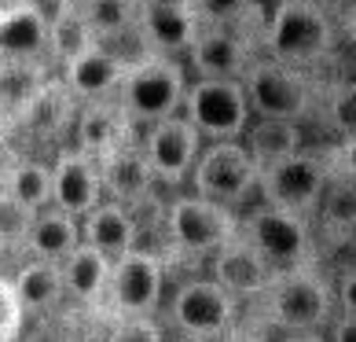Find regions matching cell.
Here are the masks:
<instances>
[{
    "mask_svg": "<svg viewBox=\"0 0 356 342\" xmlns=\"http://www.w3.org/2000/svg\"><path fill=\"white\" fill-rule=\"evenodd\" d=\"M338 19L316 4V0H275L272 15L265 19V52L280 63H290L298 70L316 67L327 59L338 37Z\"/></svg>",
    "mask_w": 356,
    "mask_h": 342,
    "instance_id": "cell-1",
    "label": "cell"
},
{
    "mask_svg": "<svg viewBox=\"0 0 356 342\" xmlns=\"http://www.w3.org/2000/svg\"><path fill=\"white\" fill-rule=\"evenodd\" d=\"M265 298V313L283 332H323L338 317V295L312 265L275 272Z\"/></svg>",
    "mask_w": 356,
    "mask_h": 342,
    "instance_id": "cell-2",
    "label": "cell"
},
{
    "mask_svg": "<svg viewBox=\"0 0 356 342\" xmlns=\"http://www.w3.org/2000/svg\"><path fill=\"white\" fill-rule=\"evenodd\" d=\"M191 88V77L177 56H147L125 70V81L118 88V103L125 114L143 122H162L184 111V96Z\"/></svg>",
    "mask_w": 356,
    "mask_h": 342,
    "instance_id": "cell-3",
    "label": "cell"
},
{
    "mask_svg": "<svg viewBox=\"0 0 356 342\" xmlns=\"http://www.w3.org/2000/svg\"><path fill=\"white\" fill-rule=\"evenodd\" d=\"M180 114L206 140H243L246 125L254 122L243 77H191Z\"/></svg>",
    "mask_w": 356,
    "mask_h": 342,
    "instance_id": "cell-4",
    "label": "cell"
},
{
    "mask_svg": "<svg viewBox=\"0 0 356 342\" xmlns=\"http://www.w3.org/2000/svg\"><path fill=\"white\" fill-rule=\"evenodd\" d=\"M165 232L173 251L184 258H213L224 243L239 232L232 206L209 203L202 195H177L165 206Z\"/></svg>",
    "mask_w": 356,
    "mask_h": 342,
    "instance_id": "cell-5",
    "label": "cell"
},
{
    "mask_svg": "<svg viewBox=\"0 0 356 342\" xmlns=\"http://www.w3.org/2000/svg\"><path fill=\"white\" fill-rule=\"evenodd\" d=\"M261 184V169L243 140H209L191 169V188L209 203L239 206Z\"/></svg>",
    "mask_w": 356,
    "mask_h": 342,
    "instance_id": "cell-6",
    "label": "cell"
},
{
    "mask_svg": "<svg viewBox=\"0 0 356 342\" xmlns=\"http://www.w3.org/2000/svg\"><path fill=\"white\" fill-rule=\"evenodd\" d=\"M250 107L254 118H286V122H301L312 114V81L305 70L290 67L280 59H254L250 70L243 74Z\"/></svg>",
    "mask_w": 356,
    "mask_h": 342,
    "instance_id": "cell-7",
    "label": "cell"
},
{
    "mask_svg": "<svg viewBox=\"0 0 356 342\" xmlns=\"http://www.w3.org/2000/svg\"><path fill=\"white\" fill-rule=\"evenodd\" d=\"M239 228L250 243L261 251V258L268 261L275 272L312 265V232L309 217L290 214L280 206H257L246 221H239Z\"/></svg>",
    "mask_w": 356,
    "mask_h": 342,
    "instance_id": "cell-8",
    "label": "cell"
},
{
    "mask_svg": "<svg viewBox=\"0 0 356 342\" xmlns=\"http://www.w3.org/2000/svg\"><path fill=\"white\" fill-rule=\"evenodd\" d=\"M327 177H331V159H327V155L298 151L283 162L261 169L257 192L268 206H280V210H290V214L309 217V214H316V206H320Z\"/></svg>",
    "mask_w": 356,
    "mask_h": 342,
    "instance_id": "cell-9",
    "label": "cell"
},
{
    "mask_svg": "<svg viewBox=\"0 0 356 342\" xmlns=\"http://www.w3.org/2000/svg\"><path fill=\"white\" fill-rule=\"evenodd\" d=\"M165 291V269L162 261L147 251H129L125 258L114 261L111 283H107V306L114 317L133 320V317H151L162 306Z\"/></svg>",
    "mask_w": 356,
    "mask_h": 342,
    "instance_id": "cell-10",
    "label": "cell"
},
{
    "mask_svg": "<svg viewBox=\"0 0 356 342\" xmlns=\"http://www.w3.org/2000/svg\"><path fill=\"white\" fill-rule=\"evenodd\" d=\"M202 148L206 137L184 114H173L151 125L147 140H143V159H147L158 184H184L191 180V169L199 162Z\"/></svg>",
    "mask_w": 356,
    "mask_h": 342,
    "instance_id": "cell-11",
    "label": "cell"
},
{
    "mask_svg": "<svg viewBox=\"0 0 356 342\" xmlns=\"http://www.w3.org/2000/svg\"><path fill=\"white\" fill-rule=\"evenodd\" d=\"M169 317H173L177 332L188 339H199V342L220 339L235 320V298L224 291L213 276L209 280H191L173 295Z\"/></svg>",
    "mask_w": 356,
    "mask_h": 342,
    "instance_id": "cell-12",
    "label": "cell"
},
{
    "mask_svg": "<svg viewBox=\"0 0 356 342\" xmlns=\"http://www.w3.org/2000/svg\"><path fill=\"white\" fill-rule=\"evenodd\" d=\"M199 30L191 0H140V33L154 56H188Z\"/></svg>",
    "mask_w": 356,
    "mask_h": 342,
    "instance_id": "cell-13",
    "label": "cell"
},
{
    "mask_svg": "<svg viewBox=\"0 0 356 342\" xmlns=\"http://www.w3.org/2000/svg\"><path fill=\"white\" fill-rule=\"evenodd\" d=\"M107 195H103V173L99 162L85 155L81 148H67L51 162V206L67 210L74 217L92 214Z\"/></svg>",
    "mask_w": 356,
    "mask_h": 342,
    "instance_id": "cell-14",
    "label": "cell"
},
{
    "mask_svg": "<svg viewBox=\"0 0 356 342\" xmlns=\"http://www.w3.org/2000/svg\"><path fill=\"white\" fill-rule=\"evenodd\" d=\"M51 52V15L33 4H4L0 8V59L4 63H41Z\"/></svg>",
    "mask_w": 356,
    "mask_h": 342,
    "instance_id": "cell-15",
    "label": "cell"
},
{
    "mask_svg": "<svg viewBox=\"0 0 356 342\" xmlns=\"http://www.w3.org/2000/svg\"><path fill=\"white\" fill-rule=\"evenodd\" d=\"M250 63H254V52L239 26H202L195 45L188 48L191 77H243Z\"/></svg>",
    "mask_w": 356,
    "mask_h": 342,
    "instance_id": "cell-16",
    "label": "cell"
},
{
    "mask_svg": "<svg viewBox=\"0 0 356 342\" xmlns=\"http://www.w3.org/2000/svg\"><path fill=\"white\" fill-rule=\"evenodd\" d=\"M275 269L268 265L261 251L243 235V228L232 235L228 243L213 254V280L228 291L235 302H246V298H261L268 291Z\"/></svg>",
    "mask_w": 356,
    "mask_h": 342,
    "instance_id": "cell-17",
    "label": "cell"
},
{
    "mask_svg": "<svg viewBox=\"0 0 356 342\" xmlns=\"http://www.w3.org/2000/svg\"><path fill=\"white\" fill-rule=\"evenodd\" d=\"M129 63L122 56H114L107 45H92L81 56H74L67 67H63V85L70 88L74 100L81 103H96V100H114L118 88L125 81Z\"/></svg>",
    "mask_w": 356,
    "mask_h": 342,
    "instance_id": "cell-18",
    "label": "cell"
},
{
    "mask_svg": "<svg viewBox=\"0 0 356 342\" xmlns=\"http://www.w3.org/2000/svg\"><path fill=\"white\" fill-rule=\"evenodd\" d=\"M122 143H129V114L118 100H96L85 103L74 118V148H81L92 159H107L111 151H118Z\"/></svg>",
    "mask_w": 356,
    "mask_h": 342,
    "instance_id": "cell-19",
    "label": "cell"
},
{
    "mask_svg": "<svg viewBox=\"0 0 356 342\" xmlns=\"http://www.w3.org/2000/svg\"><path fill=\"white\" fill-rule=\"evenodd\" d=\"M99 173H103V195L122 206L147 203L158 184L147 159H143V148H133V143H122L107 159H99Z\"/></svg>",
    "mask_w": 356,
    "mask_h": 342,
    "instance_id": "cell-20",
    "label": "cell"
},
{
    "mask_svg": "<svg viewBox=\"0 0 356 342\" xmlns=\"http://www.w3.org/2000/svg\"><path fill=\"white\" fill-rule=\"evenodd\" d=\"M81 240L88 247H96L99 254H107L111 261L125 258L129 251H136V217H133V206L103 199L96 210H92V214L81 217Z\"/></svg>",
    "mask_w": 356,
    "mask_h": 342,
    "instance_id": "cell-21",
    "label": "cell"
},
{
    "mask_svg": "<svg viewBox=\"0 0 356 342\" xmlns=\"http://www.w3.org/2000/svg\"><path fill=\"white\" fill-rule=\"evenodd\" d=\"M81 217L67 214L59 206H44L41 214L33 217L30 232H26V254L41 258V261H67L77 247H81Z\"/></svg>",
    "mask_w": 356,
    "mask_h": 342,
    "instance_id": "cell-22",
    "label": "cell"
},
{
    "mask_svg": "<svg viewBox=\"0 0 356 342\" xmlns=\"http://www.w3.org/2000/svg\"><path fill=\"white\" fill-rule=\"evenodd\" d=\"M243 143L257 169H268L290 155L305 151L301 148V122H286V118H254L243 133Z\"/></svg>",
    "mask_w": 356,
    "mask_h": 342,
    "instance_id": "cell-23",
    "label": "cell"
},
{
    "mask_svg": "<svg viewBox=\"0 0 356 342\" xmlns=\"http://www.w3.org/2000/svg\"><path fill=\"white\" fill-rule=\"evenodd\" d=\"M111 269H114V261L107 254H99L96 247L81 243L67 261H63V283H67V295L74 302H81V306H96L99 298H107Z\"/></svg>",
    "mask_w": 356,
    "mask_h": 342,
    "instance_id": "cell-24",
    "label": "cell"
},
{
    "mask_svg": "<svg viewBox=\"0 0 356 342\" xmlns=\"http://www.w3.org/2000/svg\"><path fill=\"white\" fill-rule=\"evenodd\" d=\"M15 295L22 302L26 313H48L56 309L63 295H67V283H63V265L59 261H41L30 258L26 265L15 272Z\"/></svg>",
    "mask_w": 356,
    "mask_h": 342,
    "instance_id": "cell-25",
    "label": "cell"
},
{
    "mask_svg": "<svg viewBox=\"0 0 356 342\" xmlns=\"http://www.w3.org/2000/svg\"><path fill=\"white\" fill-rule=\"evenodd\" d=\"M316 214H320V225L327 228V235H334V240L356 235V180L349 173H341L334 162H331V177H327Z\"/></svg>",
    "mask_w": 356,
    "mask_h": 342,
    "instance_id": "cell-26",
    "label": "cell"
},
{
    "mask_svg": "<svg viewBox=\"0 0 356 342\" xmlns=\"http://www.w3.org/2000/svg\"><path fill=\"white\" fill-rule=\"evenodd\" d=\"M70 100L74 96H70V88L63 85V81H44V88L37 92V96L26 103L15 118H19V125L30 129V133L51 137V133H59V129H63V122H67Z\"/></svg>",
    "mask_w": 356,
    "mask_h": 342,
    "instance_id": "cell-27",
    "label": "cell"
},
{
    "mask_svg": "<svg viewBox=\"0 0 356 342\" xmlns=\"http://www.w3.org/2000/svg\"><path fill=\"white\" fill-rule=\"evenodd\" d=\"M4 192L15 203H22L26 210L41 214L44 206H51V166L48 162H37V159L11 162L8 180H4Z\"/></svg>",
    "mask_w": 356,
    "mask_h": 342,
    "instance_id": "cell-28",
    "label": "cell"
},
{
    "mask_svg": "<svg viewBox=\"0 0 356 342\" xmlns=\"http://www.w3.org/2000/svg\"><path fill=\"white\" fill-rule=\"evenodd\" d=\"M92 45H96V33H92L81 4H63L56 15H51V56L67 67L74 56H81Z\"/></svg>",
    "mask_w": 356,
    "mask_h": 342,
    "instance_id": "cell-29",
    "label": "cell"
},
{
    "mask_svg": "<svg viewBox=\"0 0 356 342\" xmlns=\"http://www.w3.org/2000/svg\"><path fill=\"white\" fill-rule=\"evenodd\" d=\"M44 81L48 77L41 74V63H4L0 59V107L19 114L44 88Z\"/></svg>",
    "mask_w": 356,
    "mask_h": 342,
    "instance_id": "cell-30",
    "label": "cell"
},
{
    "mask_svg": "<svg viewBox=\"0 0 356 342\" xmlns=\"http://www.w3.org/2000/svg\"><path fill=\"white\" fill-rule=\"evenodd\" d=\"M81 11L92 33H96V41L125 33L140 22V0H81Z\"/></svg>",
    "mask_w": 356,
    "mask_h": 342,
    "instance_id": "cell-31",
    "label": "cell"
},
{
    "mask_svg": "<svg viewBox=\"0 0 356 342\" xmlns=\"http://www.w3.org/2000/svg\"><path fill=\"white\" fill-rule=\"evenodd\" d=\"M191 4L202 26H246L261 15L257 0H191Z\"/></svg>",
    "mask_w": 356,
    "mask_h": 342,
    "instance_id": "cell-32",
    "label": "cell"
},
{
    "mask_svg": "<svg viewBox=\"0 0 356 342\" xmlns=\"http://www.w3.org/2000/svg\"><path fill=\"white\" fill-rule=\"evenodd\" d=\"M323 122L338 137L356 133V81H334L323 103Z\"/></svg>",
    "mask_w": 356,
    "mask_h": 342,
    "instance_id": "cell-33",
    "label": "cell"
},
{
    "mask_svg": "<svg viewBox=\"0 0 356 342\" xmlns=\"http://www.w3.org/2000/svg\"><path fill=\"white\" fill-rule=\"evenodd\" d=\"M33 210H26L0 188V243H26V232L33 225Z\"/></svg>",
    "mask_w": 356,
    "mask_h": 342,
    "instance_id": "cell-34",
    "label": "cell"
},
{
    "mask_svg": "<svg viewBox=\"0 0 356 342\" xmlns=\"http://www.w3.org/2000/svg\"><path fill=\"white\" fill-rule=\"evenodd\" d=\"M22 302L15 295V283L11 280H0V342H15L19 327H22Z\"/></svg>",
    "mask_w": 356,
    "mask_h": 342,
    "instance_id": "cell-35",
    "label": "cell"
},
{
    "mask_svg": "<svg viewBox=\"0 0 356 342\" xmlns=\"http://www.w3.org/2000/svg\"><path fill=\"white\" fill-rule=\"evenodd\" d=\"M165 335L158 332V324L151 317H133V320H118L114 332L103 342H162Z\"/></svg>",
    "mask_w": 356,
    "mask_h": 342,
    "instance_id": "cell-36",
    "label": "cell"
},
{
    "mask_svg": "<svg viewBox=\"0 0 356 342\" xmlns=\"http://www.w3.org/2000/svg\"><path fill=\"white\" fill-rule=\"evenodd\" d=\"M338 295V313H346V317H356V265L341 272V280L334 287Z\"/></svg>",
    "mask_w": 356,
    "mask_h": 342,
    "instance_id": "cell-37",
    "label": "cell"
},
{
    "mask_svg": "<svg viewBox=\"0 0 356 342\" xmlns=\"http://www.w3.org/2000/svg\"><path fill=\"white\" fill-rule=\"evenodd\" d=\"M331 162L341 169V173H349L356 180V133L338 137V148L331 151Z\"/></svg>",
    "mask_w": 356,
    "mask_h": 342,
    "instance_id": "cell-38",
    "label": "cell"
},
{
    "mask_svg": "<svg viewBox=\"0 0 356 342\" xmlns=\"http://www.w3.org/2000/svg\"><path fill=\"white\" fill-rule=\"evenodd\" d=\"M331 342H356V317H346V313H338L331 320Z\"/></svg>",
    "mask_w": 356,
    "mask_h": 342,
    "instance_id": "cell-39",
    "label": "cell"
},
{
    "mask_svg": "<svg viewBox=\"0 0 356 342\" xmlns=\"http://www.w3.org/2000/svg\"><path fill=\"white\" fill-rule=\"evenodd\" d=\"M26 342H74L67 332H63V327H37V332L33 335H26Z\"/></svg>",
    "mask_w": 356,
    "mask_h": 342,
    "instance_id": "cell-40",
    "label": "cell"
},
{
    "mask_svg": "<svg viewBox=\"0 0 356 342\" xmlns=\"http://www.w3.org/2000/svg\"><path fill=\"white\" fill-rule=\"evenodd\" d=\"M275 342H331V335H323V332H286Z\"/></svg>",
    "mask_w": 356,
    "mask_h": 342,
    "instance_id": "cell-41",
    "label": "cell"
},
{
    "mask_svg": "<svg viewBox=\"0 0 356 342\" xmlns=\"http://www.w3.org/2000/svg\"><path fill=\"white\" fill-rule=\"evenodd\" d=\"M338 26H341V33H346L349 41L356 45V0H353V4H349V11H346V15L338 19Z\"/></svg>",
    "mask_w": 356,
    "mask_h": 342,
    "instance_id": "cell-42",
    "label": "cell"
},
{
    "mask_svg": "<svg viewBox=\"0 0 356 342\" xmlns=\"http://www.w3.org/2000/svg\"><path fill=\"white\" fill-rule=\"evenodd\" d=\"M316 4H320V8L327 11V15L341 19V15H346V11H349V4H353V0H316Z\"/></svg>",
    "mask_w": 356,
    "mask_h": 342,
    "instance_id": "cell-43",
    "label": "cell"
},
{
    "mask_svg": "<svg viewBox=\"0 0 356 342\" xmlns=\"http://www.w3.org/2000/svg\"><path fill=\"white\" fill-rule=\"evenodd\" d=\"M162 342H199V339H188V335H180V339H162Z\"/></svg>",
    "mask_w": 356,
    "mask_h": 342,
    "instance_id": "cell-44",
    "label": "cell"
}]
</instances>
